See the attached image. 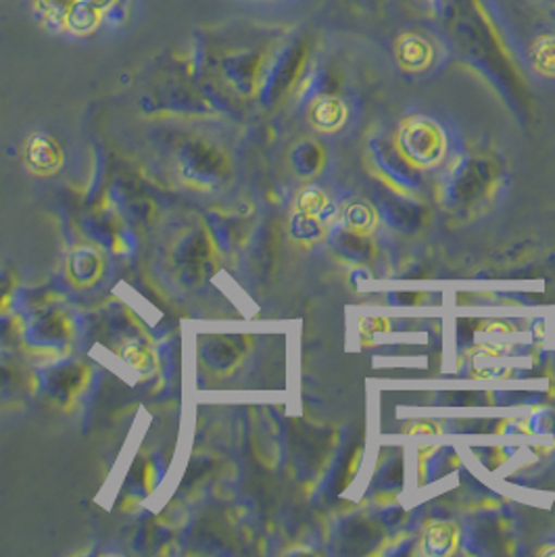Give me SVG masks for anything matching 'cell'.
Here are the masks:
<instances>
[{
  "label": "cell",
  "mask_w": 555,
  "mask_h": 557,
  "mask_svg": "<svg viewBox=\"0 0 555 557\" xmlns=\"http://www.w3.org/2000/svg\"><path fill=\"white\" fill-rule=\"evenodd\" d=\"M402 143L409 159L420 165H432L443 154V136L429 122H416L405 127Z\"/></svg>",
  "instance_id": "6da1fadb"
},
{
  "label": "cell",
  "mask_w": 555,
  "mask_h": 557,
  "mask_svg": "<svg viewBox=\"0 0 555 557\" xmlns=\"http://www.w3.org/2000/svg\"><path fill=\"white\" fill-rule=\"evenodd\" d=\"M491 186V170L482 161L466 163L464 170L454 177L452 184V197L455 203L468 205L477 201L480 195H484Z\"/></svg>",
  "instance_id": "7a4b0ae2"
},
{
  "label": "cell",
  "mask_w": 555,
  "mask_h": 557,
  "mask_svg": "<svg viewBox=\"0 0 555 557\" xmlns=\"http://www.w3.org/2000/svg\"><path fill=\"white\" fill-rule=\"evenodd\" d=\"M99 24H101V11L95 9L92 4L82 2V0H77L76 4L67 11L65 20H63V26L67 27L76 36L92 34Z\"/></svg>",
  "instance_id": "3957f363"
},
{
  "label": "cell",
  "mask_w": 555,
  "mask_h": 557,
  "mask_svg": "<svg viewBox=\"0 0 555 557\" xmlns=\"http://www.w3.org/2000/svg\"><path fill=\"white\" fill-rule=\"evenodd\" d=\"M424 541H427V552L429 554L443 556V554H449L454 549L455 531L447 524H434V527H429Z\"/></svg>",
  "instance_id": "277c9868"
},
{
  "label": "cell",
  "mask_w": 555,
  "mask_h": 557,
  "mask_svg": "<svg viewBox=\"0 0 555 557\" xmlns=\"http://www.w3.org/2000/svg\"><path fill=\"white\" fill-rule=\"evenodd\" d=\"M316 120H318V124L322 127L341 126V120H343V107H341V102H320L318 109H316Z\"/></svg>",
  "instance_id": "5b68a950"
},
{
  "label": "cell",
  "mask_w": 555,
  "mask_h": 557,
  "mask_svg": "<svg viewBox=\"0 0 555 557\" xmlns=\"http://www.w3.org/2000/svg\"><path fill=\"white\" fill-rule=\"evenodd\" d=\"M347 224L355 232L370 228L372 226V211H370V207L359 203L351 205L349 211H347Z\"/></svg>",
  "instance_id": "8992f818"
},
{
  "label": "cell",
  "mask_w": 555,
  "mask_h": 557,
  "mask_svg": "<svg viewBox=\"0 0 555 557\" xmlns=\"http://www.w3.org/2000/svg\"><path fill=\"white\" fill-rule=\"evenodd\" d=\"M77 0H42V7L47 11V15L54 20V22H61L65 20L67 11L76 4Z\"/></svg>",
  "instance_id": "52a82bcc"
},
{
  "label": "cell",
  "mask_w": 555,
  "mask_h": 557,
  "mask_svg": "<svg viewBox=\"0 0 555 557\" xmlns=\"http://www.w3.org/2000/svg\"><path fill=\"white\" fill-rule=\"evenodd\" d=\"M82 2L92 4V7L99 9V11H107V9H113V4H115L118 0H82Z\"/></svg>",
  "instance_id": "ba28073f"
}]
</instances>
